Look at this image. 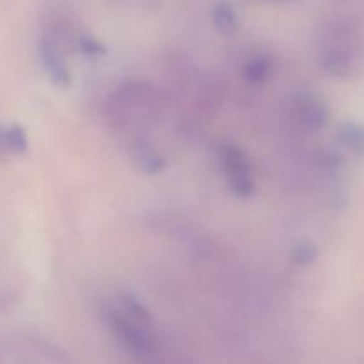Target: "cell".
Returning <instances> with one entry per match:
<instances>
[{
    "instance_id": "obj_4",
    "label": "cell",
    "mask_w": 364,
    "mask_h": 364,
    "mask_svg": "<svg viewBox=\"0 0 364 364\" xmlns=\"http://www.w3.org/2000/svg\"><path fill=\"white\" fill-rule=\"evenodd\" d=\"M295 117L302 130L315 134L329 123V109L320 98L311 95H306L297 98L295 102Z\"/></svg>"
},
{
    "instance_id": "obj_7",
    "label": "cell",
    "mask_w": 364,
    "mask_h": 364,
    "mask_svg": "<svg viewBox=\"0 0 364 364\" xmlns=\"http://www.w3.org/2000/svg\"><path fill=\"white\" fill-rule=\"evenodd\" d=\"M28 151L27 132L20 124L0 123V155L21 156Z\"/></svg>"
},
{
    "instance_id": "obj_3",
    "label": "cell",
    "mask_w": 364,
    "mask_h": 364,
    "mask_svg": "<svg viewBox=\"0 0 364 364\" xmlns=\"http://www.w3.org/2000/svg\"><path fill=\"white\" fill-rule=\"evenodd\" d=\"M38 55L43 71H45L46 78H48L53 87H71L73 77H71L70 66H68L64 53L60 52V46L55 38H52L50 34H43L38 41Z\"/></svg>"
},
{
    "instance_id": "obj_1",
    "label": "cell",
    "mask_w": 364,
    "mask_h": 364,
    "mask_svg": "<svg viewBox=\"0 0 364 364\" xmlns=\"http://www.w3.org/2000/svg\"><path fill=\"white\" fill-rule=\"evenodd\" d=\"M107 323L116 334L119 343L137 358H148L153 354L151 316L148 309L132 295H123L117 306L107 311Z\"/></svg>"
},
{
    "instance_id": "obj_8",
    "label": "cell",
    "mask_w": 364,
    "mask_h": 364,
    "mask_svg": "<svg viewBox=\"0 0 364 364\" xmlns=\"http://www.w3.org/2000/svg\"><path fill=\"white\" fill-rule=\"evenodd\" d=\"M212 23L219 34L231 36L240 27V18H238L237 9L226 0H220L212 7Z\"/></svg>"
},
{
    "instance_id": "obj_6",
    "label": "cell",
    "mask_w": 364,
    "mask_h": 364,
    "mask_svg": "<svg viewBox=\"0 0 364 364\" xmlns=\"http://www.w3.org/2000/svg\"><path fill=\"white\" fill-rule=\"evenodd\" d=\"M277 63L270 53H258V55H251L242 66V77L247 84L256 85H265L272 80L276 75Z\"/></svg>"
},
{
    "instance_id": "obj_11",
    "label": "cell",
    "mask_w": 364,
    "mask_h": 364,
    "mask_svg": "<svg viewBox=\"0 0 364 364\" xmlns=\"http://www.w3.org/2000/svg\"><path fill=\"white\" fill-rule=\"evenodd\" d=\"M77 46L80 50L82 55L89 57V59H96V57H103L107 53L105 45L100 39H96L91 34H80L77 39Z\"/></svg>"
},
{
    "instance_id": "obj_9",
    "label": "cell",
    "mask_w": 364,
    "mask_h": 364,
    "mask_svg": "<svg viewBox=\"0 0 364 364\" xmlns=\"http://www.w3.org/2000/svg\"><path fill=\"white\" fill-rule=\"evenodd\" d=\"M340 141L354 153L364 151V128L355 123H347L340 128Z\"/></svg>"
},
{
    "instance_id": "obj_5",
    "label": "cell",
    "mask_w": 364,
    "mask_h": 364,
    "mask_svg": "<svg viewBox=\"0 0 364 364\" xmlns=\"http://www.w3.org/2000/svg\"><path fill=\"white\" fill-rule=\"evenodd\" d=\"M130 156L135 166L146 174H159L166 169V159L146 139H135L130 146Z\"/></svg>"
},
{
    "instance_id": "obj_10",
    "label": "cell",
    "mask_w": 364,
    "mask_h": 364,
    "mask_svg": "<svg viewBox=\"0 0 364 364\" xmlns=\"http://www.w3.org/2000/svg\"><path fill=\"white\" fill-rule=\"evenodd\" d=\"M316 256H318V249H316V245L313 244V242L304 240V242H299V244L294 247V251H291V262L299 267H308L315 262Z\"/></svg>"
},
{
    "instance_id": "obj_2",
    "label": "cell",
    "mask_w": 364,
    "mask_h": 364,
    "mask_svg": "<svg viewBox=\"0 0 364 364\" xmlns=\"http://www.w3.org/2000/svg\"><path fill=\"white\" fill-rule=\"evenodd\" d=\"M215 155L231 194L238 199H251L256 192V181L247 153L233 142H220Z\"/></svg>"
}]
</instances>
